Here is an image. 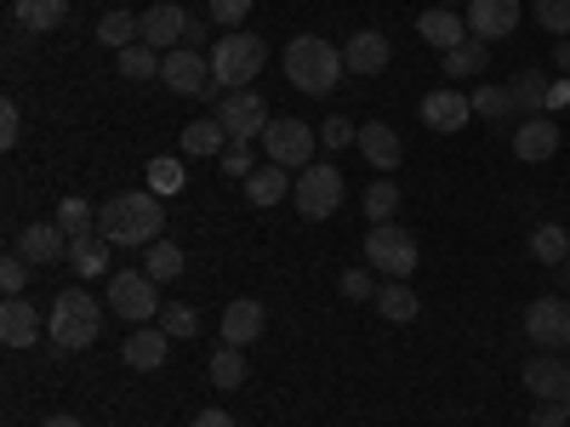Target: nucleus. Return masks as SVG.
Masks as SVG:
<instances>
[{
	"label": "nucleus",
	"mask_w": 570,
	"mask_h": 427,
	"mask_svg": "<svg viewBox=\"0 0 570 427\" xmlns=\"http://www.w3.org/2000/svg\"><path fill=\"white\" fill-rule=\"evenodd\" d=\"M160 195H115L109 206H98V234L120 251H149L160 240Z\"/></svg>",
	"instance_id": "nucleus-1"
},
{
	"label": "nucleus",
	"mask_w": 570,
	"mask_h": 427,
	"mask_svg": "<svg viewBox=\"0 0 570 427\" xmlns=\"http://www.w3.org/2000/svg\"><path fill=\"white\" fill-rule=\"evenodd\" d=\"M343 52L331 40H320V34H297L292 46H285V80H292L297 91H308V98H331L337 91V80H343Z\"/></svg>",
	"instance_id": "nucleus-2"
},
{
	"label": "nucleus",
	"mask_w": 570,
	"mask_h": 427,
	"mask_svg": "<svg viewBox=\"0 0 570 427\" xmlns=\"http://www.w3.org/2000/svg\"><path fill=\"white\" fill-rule=\"evenodd\" d=\"M98 330H104V302L86 297V291H63L52 302V314H46V337H52L58 354L91 348V342H98Z\"/></svg>",
	"instance_id": "nucleus-3"
},
{
	"label": "nucleus",
	"mask_w": 570,
	"mask_h": 427,
	"mask_svg": "<svg viewBox=\"0 0 570 427\" xmlns=\"http://www.w3.org/2000/svg\"><path fill=\"white\" fill-rule=\"evenodd\" d=\"M263 40L257 34H217L212 46V98H217V86L223 91H246V80L263 75Z\"/></svg>",
	"instance_id": "nucleus-4"
},
{
	"label": "nucleus",
	"mask_w": 570,
	"mask_h": 427,
	"mask_svg": "<svg viewBox=\"0 0 570 427\" xmlns=\"http://www.w3.org/2000/svg\"><path fill=\"white\" fill-rule=\"evenodd\" d=\"M314 149H320V131L308 120H297V115H279L263 131V155L274 166H285V171H308L314 166Z\"/></svg>",
	"instance_id": "nucleus-5"
},
{
	"label": "nucleus",
	"mask_w": 570,
	"mask_h": 427,
	"mask_svg": "<svg viewBox=\"0 0 570 427\" xmlns=\"http://www.w3.org/2000/svg\"><path fill=\"white\" fill-rule=\"evenodd\" d=\"M343 171L337 166H325V160H314L308 171H297V188H292V206H297V217H308V222H325V217H337V206H343Z\"/></svg>",
	"instance_id": "nucleus-6"
},
{
	"label": "nucleus",
	"mask_w": 570,
	"mask_h": 427,
	"mask_svg": "<svg viewBox=\"0 0 570 427\" xmlns=\"http://www.w3.org/2000/svg\"><path fill=\"white\" fill-rule=\"evenodd\" d=\"M365 262L383 274V279H411L416 274V240L400 228V222H371V234H365Z\"/></svg>",
	"instance_id": "nucleus-7"
},
{
	"label": "nucleus",
	"mask_w": 570,
	"mask_h": 427,
	"mask_svg": "<svg viewBox=\"0 0 570 427\" xmlns=\"http://www.w3.org/2000/svg\"><path fill=\"white\" fill-rule=\"evenodd\" d=\"M109 308L126 319V325H149L160 319V297H155V279L149 274H109Z\"/></svg>",
	"instance_id": "nucleus-8"
},
{
	"label": "nucleus",
	"mask_w": 570,
	"mask_h": 427,
	"mask_svg": "<svg viewBox=\"0 0 570 427\" xmlns=\"http://www.w3.org/2000/svg\"><path fill=\"white\" fill-rule=\"evenodd\" d=\"M217 120L228 131V142H257L268 131V103L257 98V91H223V103H217Z\"/></svg>",
	"instance_id": "nucleus-9"
},
{
	"label": "nucleus",
	"mask_w": 570,
	"mask_h": 427,
	"mask_svg": "<svg viewBox=\"0 0 570 427\" xmlns=\"http://www.w3.org/2000/svg\"><path fill=\"white\" fill-rule=\"evenodd\" d=\"M525 337H531L537 348H548V354L570 348V302H564V297H537V302L525 308Z\"/></svg>",
	"instance_id": "nucleus-10"
},
{
	"label": "nucleus",
	"mask_w": 570,
	"mask_h": 427,
	"mask_svg": "<svg viewBox=\"0 0 570 427\" xmlns=\"http://www.w3.org/2000/svg\"><path fill=\"white\" fill-rule=\"evenodd\" d=\"M160 80L177 91V98H206L212 91V58H200L195 46H177V52H166V63H160Z\"/></svg>",
	"instance_id": "nucleus-11"
},
{
	"label": "nucleus",
	"mask_w": 570,
	"mask_h": 427,
	"mask_svg": "<svg viewBox=\"0 0 570 427\" xmlns=\"http://www.w3.org/2000/svg\"><path fill=\"white\" fill-rule=\"evenodd\" d=\"M263 325H268V308H263L257 297H234V302L223 308V319H217V337H223L228 348H246V342L263 337Z\"/></svg>",
	"instance_id": "nucleus-12"
},
{
	"label": "nucleus",
	"mask_w": 570,
	"mask_h": 427,
	"mask_svg": "<svg viewBox=\"0 0 570 427\" xmlns=\"http://www.w3.org/2000/svg\"><path fill=\"white\" fill-rule=\"evenodd\" d=\"M513 155L525 166H542L559 155V126L553 115H531V120H513Z\"/></svg>",
	"instance_id": "nucleus-13"
},
{
	"label": "nucleus",
	"mask_w": 570,
	"mask_h": 427,
	"mask_svg": "<svg viewBox=\"0 0 570 427\" xmlns=\"http://www.w3.org/2000/svg\"><path fill=\"white\" fill-rule=\"evenodd\" d=\"M188 23L195 18H188L177 0H160V7L142 12V40H149L155 52H177V40H188Z\"/></svg>",
	"instance_id": "nucleus-14"
},
{
	"label": "nucleus",
	"mask_w": 570,
	"mask_h": 427,
	"mask_svg": "<svg viewBox=\"0 0 570 427\" xmlns=\"http://www.w3.org/2000/svg\"><path fill=\"white\" fill-rule=\"evenodd\" d=\"M40 337H46V319L35 314V302H23V297L0 302V342L7 348H35Z\"/></svg>",
	"instance_id": "nucleus-15"
},
{
	"label": "nucleus",
	"mask_w": 570,
	"mask_h": 427,
	"mask_svg": "<svg viewBox=\"0 0 570 427\" xmlns=\"http://www.w3.org/2000/svg\"><path fill=\"white\" fill-rule=\"evenodd\" d=\"M360 155L371 160V171H400L405 142H400V131H394L389 120H365V126H360Z\"/></svg>",
	"instance_id": "nucleus-16"
},
{
	"label": "nucleus",
	"mask_w": 570,
	"mask_h": 427,
	"mask_svg": "<svg viewBox=\"0 0 570 427\" xmlns=\"http://www.w3.org/2000/svg\"><path fill=\"white\" fill-rule=\"evenodd\" d=\"M519 29V0H468V34L502 40Z\"/></svg>",
	"instance_id": "nucleus-17"
},
{
	"label": "nucleus",
	"mask_w": 570,
	"mask_h": 427,
	"mask_svg": "<svg viewBox=\"0 0 570 427\" xmlns=\"http://www.w3.org/2000/svg\"><path fill=\"white\" fill-rule=\"evenodd\" d=\"M389 58H394V46H389L383 29H360V34H348V46H343V63H348L354 75H383Z\"/></svg>",
	"instance_id": "nucleus-18"
},
{
	"label": "nucleus",
	"mask_w": 570,
	"mask_h": 427,
	"mask_svg": "<svg viewBox=\"0 0 570 427\" xmlns=\"http://www.w3.org/2000/svg\"><path fill=\"white\" fill-rule=\"evenodd\" d=\"M18 257H29L35 268H40V262H69V234H63L58 222H29V228L18 234Z\"/></svg>",
	"instance_id": "nucleus-19"
},
{
	"label": "nucleus",
	"mask_w": 570,
	"mask_h": 427,
	"mask_svg": "<svg viewBox=\"0 0 570 427\" xmlns=\"http://www.w3.org/2000/svg\"><path fill=\"white\" fill-rule=\"evenodd\" d=\"M525 388H531V399H570V365L559 359V354H537L531 365H525Z\"/></svg>",
	"instance_id": "nucleus-20"
},
{
	"label": "nucleus",
	"mask_w": 570,
	"mask_h": 427,
	"mask_svg": "<svg viewBox=\"0 0 570 427\" xmlns=\"http://www.w3.org/2000/svg\"><path fill=\"white\" fill-rule=\"evenodd\" d=\"M468 115H473V103L462 98V91H451V86H440V91L422 98V126H434V131H462Z\"/></svg>",
	"instance_id": "nucleus-21"
},
{
	"label": "nucleus",
	"mask_w": 570,
	"mask_h": 427,
	"mask_svg": "<svg viewBox=\"0 0 570 427\" xmlns=\"http://www.w3.org/2000/svg\"><path fill=\"white\" fill-rule=\"evenodd\" d=\"M120 354H126V370H160L166 354H171V337H166L160 325H142V330H131V337H126Z\"/></svg>",
	"instance_id": "nucleus-22"
},
{
	"label": "nucleus",
	"mask_w": 570,
	"mask_h": 427,
	"mask_svg": "<svg viewBox=\"0 0 570 427\" xmlns=\"http://www.w3.org/2000/svg\"><path fill=\"white\" fill-rule=\"evenodd\" d=\"M416 34H422L428 46H440V52H451V46L468 40V18H456V7H428V12L416 18Z\"/></svg>",
	"instance_id": "nucleus-23"
},
{
	"label": "nucleus",
	"mask_w": 570,
	"mask_h": 427,
	"mask_svg": "<svg viewBox=\"0 0 570 427\" xmlns=\"http://www.w3.org/2000/svg\"><path fill=\"white\" fill-rule=\"evenodd\" d=\"M292 188H297V182H292V171L268 160V166H257V171L246 177V200H252V206H279L285 195H292Z\"/></svg>",
	"instance_id": "nucleus-24"
},
{
	"label": "nucleus",
	"mask_w": 570,
	"mask_h": 427,
	"mask_svg": "<svg viewBox=\"0 0 570 427\" xmlns=\"http://www.w3.org/2000/svg\"><path fill=\"white\" fill-rule=\"evenodd\" d=\"M485 63H491V40L468 34L462 46L445 52V80H473V75H485Z\"/></svg>",
	"instance_id": "nucleus-25"
},
{
	"label": "nucleus",
	"mask_w": 570,
	"mask_h": 427,
	"mask_svg": "<svg viewBox=\"0 0 570 427\" xmlns=\"http://www.w3.org/2000/svg\"><path fill=\"white\" fill-rule=\"evenodd\" d=\"M223 149H228L223 120H188V126H183V155H195V160H223Z\"/></svg>",
	"instance_id": "nucleus-26"
},
{
	"label": "nucleus",
	"mask_w": 570,
	"mask_h": 427,
	"mask_svg": "<svg viewBox=\"0 0 570 427\" xmlns=\"http://www.w3.org/2000/svg\"><path fill=\"white\" fill-rule=\"evenodd\" d=\"M109 240L104 234H80V240H69V268H80V279H98L109 274Z\"/></svg>",
	"instance_id": "nucleus-27"
},
{
	"label": "nucleus",
	"mask_w": 570,
	"mask_h": 427,
	"mask_svg": "<svg viewBox=\"0 0 570 427\" xmlns=\"http://www.w3.org/2000/svg\"><path fill=\"white\" fill-rule=\"evenodd\" d=\"M12 18L29 29V34H46L69 18V0H12Z\"/></svg>",
	"instance_id": "nucleus-28"
},
{
	"label": "nucleus",
	"mask_w": 570,
	"mask_h": 427,
	"mask_svg": "<svg viewBox=\"0 0 570 427\" xmlns=\"http://www.w3.org/2000/svg\"><path fill=\"white\" fill-rule=\"evenodd\" d=\"M376 314L394 319V325H411V319L422 314V302H416V291H411L405 279H389L383 291H376Z\"/></svg>",
	"instance_id": "nucleus-29"
},
{
	"label": "nucleus",
	"mask_w": 570,
	"mask_h": 427,
	"mask_svg": "<svg viewBox=\"0 0 570 427\" xmlns=\"http://www.w3.org/2000/svg\"><path fill=\"white\" fill-rule=\"evenodd\" d=\"M508 98H513V120H531V115L548 109V86L525 69V75H513V80H508Z\"/></svg>",
	"instance_id": "nucleus-30"
},
{
	"label": "nucleus",
	"mask_w": 570,
	"mask_h": 427,
	"mask_svg": "<svg viewBox=\"0 0 570 427\" xmlns=\"http://www.w3.org/2000/svg\"><path fill=\"white\" fill-rule=\"evenodd\" d=\"M98 40L109 46V52H126V46L142 40V18L137 12H104L98 18Z\"/></svg>",
	"instance_id": "nucleus-31"
},
{
	"label": "nucleus",
	"mask_w": 570,
	"mask_h": 427,
	"mask_svg": "<svg viewBox=\"0 0 570 427\" xmlns=\"http://www.w3.org/2000/svg\"><path fill=\"white\" fill-rule=\"evenodd\" d=\"M115 58H120V80H160V63H166V52H155L149 40L126 46V52H115Z\"/></svg>",
	"instance_id": "nucleus-32"
},
{
	"label": "nucleus",
	"mask_w": 570,
	"mask_h": 427,
	"mask_svg": "<svg viewBox=\"0 0 570 427\" xmlns=\"http://www.w3.org/2000/svg\"><path fill=\"white\" fill-rule=\"evenodd\" d=\"M531 257L548 262V268L570 262V234H564V222H542V228L531 234Z\"/></svg>",
	"instance_id": "nucleus-33"
},
{
	"label": "nucleus",
	"mask_w": 570,
	"mask_h": 427,
	"mask_svg": "<svg viewBox=\"0 0 570 427\" xmlns=\"http://www.w3.org/2000/svg\"><path fill=\"white\" fill-rule=\"evenodd\" d=\"M360 206H365L371 222H389V217L400 211V182H394V177H376V182L365 188V200H360Z\"/></svg>",
	"instance_id": "nucleus-34"
},
{
	"label": "nucleus",
	"mask_w": 570,
	"mask_h": 427,
	"mask_svg": "<svg viewBox=\"0 0 570 427\" xmlns=\"http://www.w3.org/2000/svg\"><path fill=\"white\" fill-rule=\"evenodd\" d=\"M142 274H149L155 285H166V279H177V274H183V251H177L171 240H155L149 251H142Z\"/></svg>",
	"instance_id": "nucleus-35"
},
{
	"label": "nucleus",
	"mask_w": 570,
	"mask_h": 427,
	"mask_svg": "<svg viewBox=\"0 0 570 427\" xmlns=\"http://www.w3.org/2000/svg\"><path fill=\"white\" fill-rule=\"evenodd\" d=\"M468 103H473V115H485V120H513V98H508V86H473L468 91Z\"/></svg>",
	"instance_id": "nucleus-36"
},
{
	"label": "nucleus",
	"mask_w": 570,
	"mask_h": 427,
	"mask_svg": "<svg viewBox=\"0 0 570 427\" xmlns=\"http://www.w3.org/2000/svg\"><path fill=\"white\" fill-rule=\"evenodd\" d=\"M212 383H217V388H240V383H246V354L223 342V348L212 354Z\"/></svg>",
	"instance_id": "nucleus-37"
},
{
	"label": "nucleus",
	"mask_w": 570,
	"mask_h": 427,
	"mask_svg": "<svg viewBox=\"0 0 570 427\" xmlns=\"http://www.w3.org/2000/svg\"><path fill=\"white\" fill-rule=\"evenodd\" d=\"M58 228L69 234V240H80V234H98V211H91L86 200H75V195H69V200L58 206Z\"/></svg>",
	"instance_id": "nucleus-38"
},
{
	"label": "nucleus",
	"mask_w": 570,
	"mask_h": 427,
	"mask_svg": "<svg viewBox=\"0 0 570 427\" xmlns=\"http://www.w3.org/2000/svg\"><path fill=\"white\" fill-rule=\"evenodd\" d=\"M142 171H149V195H177L183 188V160H171V155H155Z\"/></svg>",
	"instance_id": "nucleus-39"
},
{
	"label": "nucleus",
	"mask_w": 570,
	"mask_h": 427,
	"mask_svg": "<svg viewBox=\"0 0 570 427\" xmlns=\"http://www.w3.org/2000/svg\"><path fill=\"white\" fill-rule=\"evenodd\" d=\"M160 330H166V337H177V342H188V337H200V314L171 302V308H160Z\"/></svg>",
	"instance_id": "nucleus-40"
},
{
	"label": "nucleus",
	"mask_w": 570,
	"mask_h": 427,
	"mask_svg": "<svg viewBox=\"0 0 570 427\" xmlns=\"http://www.w3.org/2000/svg\"><path fill=\"white\" fill-rule=\"evenodd\" d=\"M537 23L564 40V34H570V0H537Z\"/></svg>",
	"instance_id": "nucleus-41"
},
{
	"label": "nucleus",
	"mask_w": 570,
	"mask_h": 427,
	"mask_svg": "<svg viewBox=\"0 0 570 427\" xmlns=\"http://www.w3.org/2000/svg\"><path fill=\"white\" fill-rule=\"evenodd\" d=\"M337 285H343V297H348V302H376V291H383V285H376L365 268H348Z\"/></svg>",
	"instance_id": "nucleus-42"
},
{
	"label": "nucleus",
	"mask_w": 570,
	"mask_h": 427,
	"mask_svg": "<svg viewBox=\"0 0 570 427\" xmlns=\"http://www.w3.org/2000/svg\"><path fill=\"white\" fill-rule=\"evenodd\" d=\"M320 142H325V149H348V142H360V137H354V120H348V115H331V120L320 126Z\"/></svg>",
	"instance_id": "nucleus-43"
},
{
	"label": "nucleus",
	"mask_w": 570,
	"mask_h": 427,
	"mask_svg": "<svg viewBox=\"0 0 570 427\" xmlns=\"http://www.w3.org/2000/svg\"><path fill=\"white\" fill-rule=\"evenodd\" d=\"M223 171L246 182V177L257 171V160H252V142H228V149H223Z\"/></svg>",
	"instance_id": "nucleus-44"
},
{
	"label": "nucleus",
	"mask_w": 570,
	"mask_h": 427,
	"mask_svg": "<svg viewBox=\"0 0 570 427\" xmlns=\"http://www.w3.org/2000/svg\"><path fill=\"white\" fill-rule=\"evenodd\" d=\"M246 12H252V0H212V23H223V29H240Z\"/></svg>",
	"instance_id": "nucleus-45"
},
{
	"label": "nucleus",
	"mask_w": 570,
	"mask_h": 427,
	"mask_svg": "<svg viewBox=\"0 0 570 427\" xmlns=\"http://www.w3.org/2000/svg\"><path fill=\"white\" fill-rule=\"evenodd\" d=\"M18 137H23V115H18V103H0V149H18Z\"/></svg>",
	"instance_id": "nucleus-46"
},
{
	"label": "nucleus",
	"mask_w": 570,
	"mask_h": 427,
	"mask_svg": "<svg viewBox=\"0 0 570 427\" xmlns=\"http://www.w3.org/2000/svg\"><path fill=\"white\" fill-rule=\"evenodd\" d=\"M0 285H7V297H23V285H29V257H7V268H0Z\"/></svg>",
	"instance_id": "nucleus-47"
},
{
	"label": "nucleus",
	"mask_w": 570,
	"mask_h": 427,
	"mask_svg": "<svg viewBox=\"0 0 570 427\" xmlns=\"http://www.w3.org/2000/svg\"><path fill=\"white\" fill-rule=\"evenodd\" d=\"M531 427H570V410H564L559 399H537V410H531Z\"/></svg>",
	"instance_id": "nucleus-48"
},
{
	"label": "nucleus",
	"mask_w": 570,
	"mask_h": 427,
	"mask_svg": "<svg viewBox=\"0 0 570 427\" xmlns=\"http://www.w3.org/2000/svg\"><path fill=\"white\" fill-rule=\"evenodd\" d=\"M188 427H234V416L212 405V410H200V416H195V421H188Z\"/></svg>",
	"instance_id": "nucleus-49"
},
{
	"label": "nucleus",
	"mask_w": 570,
	"mask_h": 427,
	"mask_svg": "<svg viewBox=\"0 0 570 427\" xmlns=\"http://www.w3.org/2000/svg\"><path fill=\"white\" fill-rule=\"evenodd\" d=\"M553 63H559V69H564V75H570V34H564V40H559V46H553Z\"/></svg>",
	"instance_id": "nucleus-50"
},
{
	"label": "nucleus",
	"mask_w": 570,
	"mask_h": 427,
	"mask_svg": "<svg viewBox=\"0 0 570 427\" xmlns=\"http://www.w3.org/2000/svg\"><path fill=\"white\" fill-rule=\"evenodd\" d=\"M40 427H86V421H80V416H46Z\"/></svg>",
	"instance_id": "nucleus-51"
},
{
	"label": "nucleus",
	"mask_w": 570,
	"mask_h": 427,
	"mask_svg": "<svg viewBox=\"0 0 570 427\" xmlns=\"http://www.w3.org/2000/svg\"><path fill=\"white\" fill-rule=\"evenodd\" d=\"M553 274H559V285H564V291H570V262H559Z\"/></svg>",
	"instance_id": "nucleus-52"
},
{
	"label": "nucleus",
	"mask_w": 570,
	"mask_h": 427,
	"mask_svg": "<svg viewBox=\"0 0 570 427\" xmlns=\"http://www.w3.org/2000/svg\"><path fill=\"white\" fill-rule=\"evenodd\" d=\"M440 7H468V0H440Z\"/></svg>",
	"instance_id": "nucleus-53"
},
{
	"label": "nucleus",
	"mask_w": 570,
	"mask_h": 427,
	"mask_svg": "<svg viewBox=\"0 0 570 427\" xmlns=\"http://www.w3.org/2000/svg\"><path fill=\"white\" fill-rule=\"evenodd\" d=\"M564 410H570V399H564Z\"/></svg>",
	"instance_id": "nucleus-54"
}]
</instances>
